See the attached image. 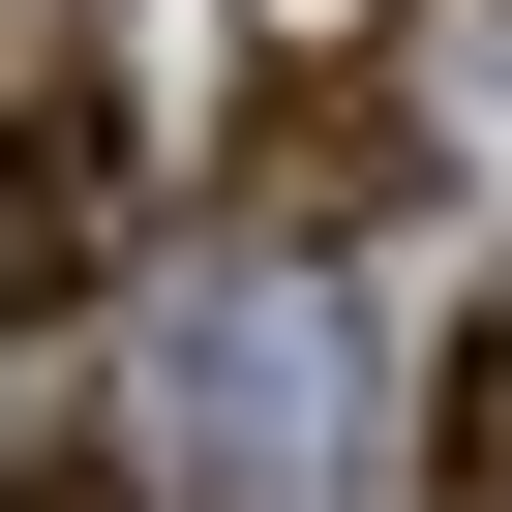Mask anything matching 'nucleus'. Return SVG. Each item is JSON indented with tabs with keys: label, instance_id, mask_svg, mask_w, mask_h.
<instances>
[{
	"label": "nucleus",
	"instance_id": "obj_1",
	"mask_svg": "<svg viewBox=\"0 0 512 512\" xmlns=\"http://www.w3.org/2000/svg\"><path fill=\"white\" fill-rule=\"evenodd\" d=\"M392 181H422V91H392V31H272V91H241V151H211V211L332 272V241H362Z\"/></svg>",
	"mask_w": 512,
	"mask_h": 512
},
{
	"label": "nucleus",
	"instance_id": "obj_2",
	"mask_svg": "<svg viewBox=\"0 0 512 512\" xmlns=\"http://www.w3.org/2000/svg\"><path fill=\"white\" fill-rule=\"evenodd\" d=\"M121 241H151V121L61 61V91H0V332H91L121 302Z\"/></svg>",
	"mask_w": 512,
	"mask_h": 512
},
{
	"label": "nucleus",
	"instance_id": "obj_3",
	"mask_svg": "<svg viewBox=\"0 0 512 512\" xmlns=\"http://www.w3.org/2000/svg\"><path fill=\"white\" fill-rule=\"evenodd\" d=\"M422 512H512V302H482L452 392H422Z\"/></svg>",
	"mask_w": 512,
	"mask_h": 512
},
{
	"label": "nucleus",
	"instance_id": "obj_4",
	"mask_svg": "<svg viewBox=\"0 0 512 512\" xmlns=\"http://www.w3.org/2000/svg\"><path fill=\"white\" fill-rule=\"evenodd\" d=\"M0 512H151V452H91V422H31V452H0Z\"/></svg>",
	"mask_w": 512,
	"mask_h": 512
},
{
	"label": "nucleus",
	"instance_id": "obj_5",
	"mask_svg": "<svg viewBox=\"0 0 512 512\" xmlns=\"http://www.w3.org/2000/svg\"><path fill=\"white\" fill-rule=\"evenodd\" d=\"M61 61H91V0H0V91H61Z\"/></svg>",
	"mask_w": 512,
	"mask_h": 512
},
{
	"label": "nucleus",
	"instance_id": "obj_6",
	"mask_svg": "<svg viewBox=\"0 0 512 512\" xmlns=\"http://www.w3.org/2000/svg\"><path fill=\"white\" fill-rule=\"evenodd\" d=\"M272 31H362V0H272Z\"/></svg>",
	"mask_w": 512,
	"mask_h": 512
}]
</instances>
